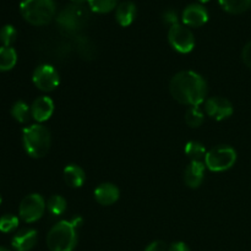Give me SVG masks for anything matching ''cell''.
Returning <instances> with one entry per match:
<instances>
[{"label":"cell","mask_w":251,"mask_h":251,"mask_svg":"<svg viewBox=\"0 0 251 251\" xmlns=\"http://www.w3.org/2000/svg\"><path fill=\"white\" fill-rule=\"evenodd\" d=\"M169 91L172 97L181 104L198 107L205 102L207 96V82L195 71H180L172 77Z\"/></svg>","instance_id":"cell-1"},{"label":"cell","mask_w":251,"mask_h":251,"mask_svg":"<svg viewBox=\"0 0 251 251\" xmlns=\"http://www.w3.org/2000/svg\"><path fill=\"white\" fill-rule=\"evenodd\" d=\"M22 142L25 151L29 157L42 158L50 149V131L42 124L29 125L22 131Z\"/></svg>","instance_id":"cell-2"},{"label":"cell","mask_w":251,"mask_h":251,"mask_svg":"<svg viewBox=\"0 0 251 251\" xmlns=\"http://www.w3.org/2000/svg\"><path fill=\"white\" fill-rule=\"evenodd\" d=\"M20 12L28 24L44 26L54 19L56 6L54 0H22Z\"/></svg>","instance_id":"cell-3"},{"label":"cell","mask_w":251,"mask_h":251,"mask_svg":"<svg viewBox=\"0 0 251 251\" xmlns=\"http://www.w3.org/2000/svg\"><path fill=\"white\" fill-rule=\"evenodd\" d=\"M77 245V229L70 221L55 223L47 235V247L50 251H74Z\"/></svg>","instance_id":"cell-4"},{"label":"cell","mask_w":251,"mask_h":251,"mask_svg":"<svg viewBox=\"0 0 251 251\" xmlns=\"http://www.w3.org/2000/svg\"><path fill=\"white\" fill-rule=\"evenodd\" d=\"M237 162V152L227 145H218L208 150L205 156L206 168L211 172H225Z\"/></svg>","instance_id":"cell-5"},{"label":"cell","mask_w":251,"mask_h":251,"mask_svg":"<svg viewBox=\"0 0 251 251\" xmlns=\"http://www.w3.org/2000/svg\"><path fill=\"white\" fill-rule=\"evenodd\" d=\"M47 202L39 194H29L22 199L19 207V215L24 222L33 223L42 218L46 211Z\"/></svg>","instance_id":"cell-6"},{"label":"cell","mask_w":251,"mask_h":251,"mask_svg":"<svg viewBox=\"0 0 251 251\" xmlns=\"http://www.w3.org/2000/svg\"><path fill=\"white\" fill-rule=\"evenodd\" d=\"M169 44L174 50L181 54H188L195 47V37L185 25L176 24L168 31Z\"/></svg>","instance_id":"cell-7"},{"label":"cell","mask_w":251,"mask_h":251,"mask_svg":"<svg viewBox=\"0 0 251 251\" xmlns=\"http://www.w3.org/2000/svg\"><path fill=\"white\" fill-rule=\"evenodd\" d=\"M32 81L38 90L43 92H50L54 91L60 83V76L55 68L49 64H42L37 66L36 70L32 75Z\"/></svg>","instance_id":"cell-8"},{"label":"cell","mask_w":251,"mask_h":251,"mask_svg":"<svg viewBox=\"0 0 251 251\" xmlns=\"http://www.w3.org/2000/svg\"><path fill=\"white\" fill-rule=\"evenodd\" d=\"M83 19H85V16H83V11L82 9H81V5L73 4L70 5V6L65 7V9L59 14L56 22H58L59 26L63 29H65V31L75 32L81 27Z\"/></svg>","instance_id":"cell-9"},{"label":"cell","mask_w":251,"mask_h":251,"mask_svg":"<svg viewBox=\"0 0 251 251\" xmlns=\"http://www.w3.org/2000/svg\"><path fill=\"white\" fill-rule=\"evenodd\" d=\"M205 112L215 120H225L233 114V104L225 97H211L205 100Z\"/></svg>","instance_id":"cell-10"},{"label":"cell","mask_w":251,"mask_h":251,"mask_svg":"<svg viewBox=\"0 0 251 251\" xmlns=\"http://www.w3.org/2000/svg\"><path fill=\"white\" fill-rule=\"evenodd\" d=\"M181 21L186 27H198L203 26L208 21V11L202 4H190L184 9L181 14Z\"/></svg>","instance_id":"cell-11"},{"label":"cell","mask_w":251,"mask_h":251,"mask_svg":"<svg viewBox=\"0 0 251 251\" xmlns=\"http://www.w3.org/2000/svg\"><path fill=\"white\" fill-rule=\"evenodd\" d=\"M54 113V102L48 96L36 98L31 105V115L38 124L50 119Z\"/></svg>","instance_id":"cell-12"},{"label":"cell","mask_w":251,"mask_h":251,"mask_svg":"<svg viewBox=\"0 0 251 251\" xmlns=\"http://www.w3.org/2000/svg\"><path fill=\"white\" fill-rule=\"evenodd\" d=\"M206 164L202 161H191L184 172V181L191 189H196L205 179Z\"/></svg>","instance_id":"cell-13"},{"label":"cell","mask_w":251,"mask_h":251,"mask_svg":"<svg viewBox=\"0 0 251 251\" xmlns=\"http://www.w3.org/2000/svg\"><path fill=\"white\" fill-rule=\"evenodd\" d=\"M38 240V234L34 229H21L12 238L11 245L16 251H29L33 249Z\"/></svg>","instance_id":"cell-14"},{"label":"cell","mask_w":251,"mask_h":251,"mask_svg":"<svg viewBox=\"0 0 251 251\" xmlns=\"http://www.w3.org/2000/svg\"><path fill=\"white\" fill-rule=\"evenodd\" d=\"M120 191L117 185L112 183H103L95 190V199L100 205L110 206L119 200Z\"/></svg>","instance_id":"cell-15"},{"label":"cell","mask_w":251,"mask_h":251,"mask_svg":"<svg viewBox=\"0 0 251 251\" xmlns=\"http://www.w3.org/2000/svg\"><path fill=\"white\" fill-rule=\"evenodd\" d=\"M136 14V5L132 1L120 2V4H118L117 9H115V19H117L118 24L123 27L130 26L134 22Z\"/></svg>","instance_id":"cell-16"},{"label":"cell","mask_w":251,"mask_h":251,"mask_svg":"<svg viewBox=\"0 0 251 251\" xmlns=\"http://www.w3.org/2000/svg\"><path fill=\"white\" fill-rule=\"evenodd\" d=\"M64 180L71 188H81L86 181V173L77 164H69L64 168Z\"/></svg>","instance_id":"cell-17"},{"label":"cell","mask_w":251,"mask_h":251,"mask_svg":"<svg viewBox=\"0 0 251 251\" xmlns=\"http://www.w3.org/2000/svg\"><path fill=\"white\" fill-rule=\"evenodd\" d=\"M17 53L12 47H0V71H9L16 65Z\"/></svg>","instance_id":"cell-18"},{"label":"cell","mask_w":251,"mask_h":251,"mask_svg":"<svg viewBox=\"0 0 251 251\" xmlns=\"http://www.w3.org/2000/svg\"><path fill=\"white\" fill-rule=\"evenodd\" d=\"M218 2L229 14H242L251 6V0H218Z\"/></svg>","instance_id":"cell-19"},{"label":"cell","mask_w":251,"mask_h":251,"mask_svg":"<svg viewBox=\"0 0 251 251\" xmlns=\"http://www.w3.org/2000/svg\"><path fill=\"white\" fill-rule=\"evenodd\" d=\"M11 115L16 122L25 124V123L28 122L29 117H32L31 107L26 102H24V100H17L16 103H14L11 108Z\"/></svg>","instance_id":"cell-20"},{"label":"cell","mask_w":251,"mask_h":251,"mask_svg":"<svg viewBox=\"0 0 251 251\" xmlns=\"http://www.w3.org/2000/svg\"><path fill=\"white\" fill-rule=\"evenodd\" d=\"M206 153L207 151H206L205 145L201 144L200 141L193 140L185 145V154L191 161H201L202 158H205Z\"/></svg>","instance_id":"cell-21"},{"label":"cell","mask_w":251,"mask_h":251,"mask_svg":"<svg viewBox=\"0 0 251 251\" xmlns=\"http://www.w3.org/2000/svg\"><path fill=\"white\" fill-rule=\"evenodd\" d=\"M88 6L93 12L107 14L117 9L118 0H88Z\"/></svg>","instance_id":"cell-22"},{"label":"cell","mask_w":251,"mask_h":251,"mask_svg":"<svg viewBox=\"0 0 251 251\" xmlns=\"http://www.w3.org/2000/svg\"><path fill=\"white\" fill-rule=\"evenodd\" d=\"M47 208L53 216H61L66 211V200L61 195H51L47 201Z\"/></svg>","instance_id":"cell-23"},{"label":"cell","mask_w":251,"mask_h":251,"mask_svg":"<svg viewBox=\"0 0 251 251\" xmlns=\"http://www.w3.org/2000/svg\"><path fill=\"white\" fill-rule=\"evenodd\" d=\"M203 113L199 109V107H190L186 110L185 122L190 127H199L203 123Z\"/></svg>","instance_id":"cell-24"},{"label":"cell","mask_w":251,"mask_h":251,"mask_svg":"<svg viewBox=\"0 0 251 251\" xmlns=\"http://www.w3.org/2000/svg\"><path fill=\"white\" fill-rule=\"evenodd\" d=\"M17 31L12 25H5L0 29V42L4 47H11V44L16 41Z\"/></svg>","instance_id":"cell-25"},{"label":"cell","mask_w":251,"mask_h":251,"mask_svg":"<svg viewBox=\"0 0 251 251\" xmlns=\"http://www.w3.org/2000/svg\"><path fill=\"white\" fill-rule=\"evenodd\" d=\"M19 227V218L16 216L7 213L0 217V232L11 233Z\"/></svg>","instance_id":"cell-26"},{"label":"cell","mask_w":251,"mask_h":251,"mask_svg":"<svg viewBox=\"0 0 251 251\" xmlns=\"http://www.w3.org/2000/svg\"><path fill=\"white\" fill-rule=\"evenodd\" d=\"M162 19H163V22L166 25H169V26H174V25L179 24V17L178 14H176V10H166L162 15Z\"/></svg>","instance_id":"cell-27"},{"label":"cell","mask_w":251,"mask_h":251,"mask_svg":"<svg viewBox=\"0 0 251 251\" xmlns=\"http://www.w3.org/2000/svg\"><path fill=\"white\" fill-rule=\"evenodd\" d=\"M144 251H168V247L162 240H154V242L150 243Z\"/></svg>","instance_id":"cell-28"},{"label":"cell","mask_w":251,"mask_h":251,"mask_svg":"<svg viewBox=\"0 0 251 251\" xmlns=\"http://www.w3.org/2000/svg\"><path fill=\"white\" fill-rule=\"evenodd\" d=\"M242 59H243V61H244L245 65H247L248 68L251 69V41L249 42V43L245 44V47L243 48Z\"/></svg>","instance_id":"cell-29"},{"label":"cell","mask_w":251,"mask_h":251,"mask_svg":"<svg viewBox=\"0 0 251 251\" xmlns=\"http://www.w3.org/2000/svg\"><path fill=\"white\" fill-rule=\"evenodd\" d=\"M168 251H190L188 245L183 242H176L173 243L171 247L168 248Z\"/></svg>","instance_id":"cell-30"},{"label":"cell","mask_w":251,"mask_h":251,"mask_svg":"<svg viewBox=\"0 0 251 251\" xmlns=\"http://www.w3.org/2000/svg\"><path fill=\"white\" fill-rule=\"evenodd\" d=\"M70 222H71V225H73L74 227H75L76 229H77V228L81 227V225H82V218H81V217H75V218H73V220H71Z\"/></svg>","instance_id":"cell-31"},{"label":"cell","mask_w":251,"mask_h":251,"mask_svg":"<svg viewBox=\"0 0 251 251\" xmlns=\"http://www.w3.org/2000/svg\"><path fill=\"white\" fill-rule=\"evenodd\" d=\"M71 1L76 5H82L85 4V2H88V0H71Z\"/></svg>","instance_id":"cell-32"},{"label":"cell","mask_w":251,"mask_h":251,"mask_svg":"<svg viewBox=\"0 0 251 251\" xmlns=\"http://www.w3.org/2000/svg\"><path fill=\"white\" fill-rule=\"evenodd\" d=\"M199 1H200L201 4H205V2H208V1H210V0H199Z\"/></svg>","instance_id":"cell-33"},{"label":"cell","mask_w":251,"mask_h":251,"mask_svg":"<svg viewBox=\"0 0 251 251\" xmlns=\"http://www.w3.org/2000/svg\"><path fill=\"white\" fill-rule=\"evenodd\" d=\"M0 251H10V250H7L6 248H2V247H0Z\"/></svg>","instance_id":"cell-34"},{"label":"cell","mask_w":251,"mask_h":251,"mask_svg":"<svg viewBox=\"0 0 251 251\" xmlns=\"http://www.w3.org/2000/svg\"><path fill=\"white\" fill-rule=\"evenodd\" d=\"M1 202H2V198H1V195H0V205H1Z\"/></svg>","instance_id":"cell-35"}]
</instances>
